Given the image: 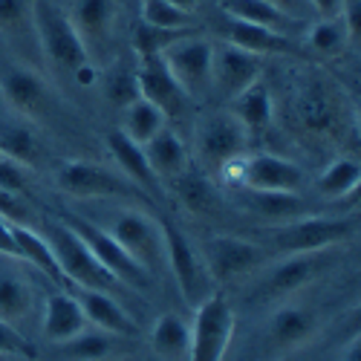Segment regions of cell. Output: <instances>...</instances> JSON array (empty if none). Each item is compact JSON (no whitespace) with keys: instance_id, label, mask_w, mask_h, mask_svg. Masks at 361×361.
Segmentation results:
<instances>
[{"instance_id":"cell-1","label":"cell","mask_w":361,"mask_h":361,"mask_svg":"<svg viewBox=\"0 0 361 361\" xmlns=\"http://www.w3.org/2000/svg\"><path fill=\"white\" fill-rule=\"evenodd\" d=\"M32 26H35V44L41 47L47 64L55 73L70 75L78 84L96 81L99 70L90 64L84 44L61 6H55L52 0H32Z\"/></svg>"},{"instance_id":"cell-2","label":"cell","mask_w":361,"mask_h":361,"mask_svg":"<svg viewBox=\"0 0 361 361\" xmlns=\"http://www.w3.org/2000/svg\"><path fill=\"white\" fill-rule=\"evenodd\" d=\"M44 237L55 252V260L61 266V272L67 275L70 286L78 289H99V292H113L122 286L107 269L96 260V255L84 246V240L64 223V220H52L44 226Z\"/></svg>"},{"instance_id":"cell-3","label":"cell","mask_w":361,"mask_h":361,"mask_svg":"<svg viewBox=\"0 0 361 361\" xmlns=\"http://www.w3.org/2000/svg\"><path fill=\"white\" fill-rule=\"evenodd\" d=\"M188 361H223L234 336V310L217 289L194 307Z\"/></svg>"},{"instance_id":"cell-4","label":"cell","mask_w":361,"mask_h":361,"mask_svg":"<svg viewBox=\"0 0 361 361\" xmlns=\"http://www.w3.org/2000/svg\"><path fill=\"white\" fill-rule=\"evenodd\" d=\"M159 226H162V240H165V266L173 272V281H176V289L183 295V300L194 310L214 292V281L208 275L205 260L194 249L191 240L168 220Z\"/></svg>"},{"instance_id":"cell-5","label":"cell","mask_w":361,"mask_h":361,"mask_svg":"<svg viewBox=\"0 0 361 361\" xmlns=\"http://www.w3.org/2000/svg\"><path fill=\"white\" fill-rule=\"evenodd\" d=\"M104 231L145 269L150 278L165 266L162 226L157 220H150L147 214L136 212V208H122V212H116L110 217V226Z\"/></svg>"},{"instance_id":"cell-6","label":"cell","mask_w":361,"mask_h":361,"mask_svg":"<svg viewBox=\"0 0 361 361\" xmlns=\"http://www.w3.org/2000/svg\"><path fill=\"white\" fill-rule=\"evenodd\" d=\"M355 237V220L344 217H298L275 228V249L283 255H310L336 249Z\"/></svg>"},{"instance_id":"cell-7","label":"cell","mask_w":361,"mask_h":361,"mask_svg":"<svg viewBox=\"0 0 361 361\" xmlns=\"http://www.w3.org/2000/svg\"><path fill=\"white\" fill-rule=\"evenodd\" d=\"M55 183L64 194L75 200H125V197H139L136 185L122 173H113L104 165L96 162H81L70 159L58 168Z\"/></svg>"},{"instance_id":"cell-8","label":"cell","mask_w":361,"mask_h":361,"mask_svg":"<svg viewBox=\"0 0 361 361\" xmlns=\"http://www.w3.org/2000/svg\"><path fill=\"white\" fill-rule=\"evenodd\" d=\"M223 176L228 183L249 191H295L298 194L300 185H304V171L295 162L275 154H255L243 162L237 157L223 168Z\"/></svg>"},{"instance_id":"cell-9","label":"cell","mask_w":361,"mask_h":361,"mask_svg":"<svg viewBox=\"0 0 361 361\" xmlns=\"http://www.w3.org/2000/svg\"><path fill=\"white\" fill-rule=\"evenodd\" d=\"M64 223L84 240V246L96 255V260H99L122 286L139 289V292H145V289L150 286V275L145 272V269H142L122 246L116 243V240H113L102 226H96L93 220H84V217H67Z\"/></svg>"},{"instance_id":"cell-10","label":"cell","mask_w":361,"mask_h":361,"mask_svg":"<svg viewBox=\"0 0 361 361\" xmlns=\"http://www.w3.org/2000/svg\"><path fill=\"white\" fill-rule=\"evenodd\" d=\"M202 260L214 283H231L266 263V249L234 234H214L202 243Z\"/></svg>"},{"instance_id":"cell-11","label":"cell","mask_w":361,"mask_h":361,"mask_svg":"<svg viewBox=\"0 0 361 361\" xmlns=\"http://www.w3.org/2000/svg\"><path fill=\"white\" fill-rule=\"evenodd\" d=\"M249 145V130L237 122V118L223 110L200 118L197 125V154L205 171H223L228 162L243 157Z\"/></svg>"},{"instance_id":"cell-12","label":"cell","mask_w":361,"mask_h":361,"mask_svg":"<svg viewBox=\"0 0 361 361\" xmlns=\"http://www.w3.org/2000/svg\"><path fill=\"white\" fill-rule=\"evenodd\" d=\"M212 55H214L212 41L188 35L183 41H176L173 47H168L159 58L171 70V75L179 81V87L188 93V99L197 102L205 93H212Z\"/></svg>"},{"instance_id":"cell-13","label":"cell","mask_w":361,"mask_h":361,"mask_svg":"<svg viewBox=\"0 0 361 361\" xmlns=\"http://www.w3.org/2000/svg\"><path fill=\"white\" fill-rule=\"evenodd\" d=\"M116 15H118L116 0H73V6L67 9V18L84 44L90 64L96 70H102L107 61V47L113 44Z\"/></svg>"},{"instance_id":"cell-14","label":"cell","mask_w":361,"mask_h":361,"mask_svg":"<svg viewBox=\"0 0 361 361\" xmlns=\"http://www.w3.org/2000/svg\"><path fill=\"white\" fill-rule=\"evenodd\" d=\"M136 84H139V96L147 99L150 104H157L165 118H183L191 113V99L179 81L171 75L162 58H139L136 64Z\"/></svg>"},{"instance_id":"cell-15","label":"cell","mask_w":361,"mask_h":361,"mask_svg":"<svg viewBox=\"0 0 361 361\" xmlns=\"http://www.w3.org/2000/svg\"><path fill=\"white\" fill-rule=\"evenodd\" d=\"M263 73V58L252 55L246 49H237L231 44L214 47L212 55V90L220 93L223 102H231L237 93L260 81Z\"/></svg>"},{"instance_id":"cell-16","label":"cell","mask_w":361,"mask_h":361,"mask_svg":"<svg viewBox=\"0 0 361 361\" xmlns=\"http://www.w3.org/2000/svg\"><path fill=\"white\" fill-rule=\"evenodd\" d=\"M0 96L15 113L26 118H47L55 102L49 84L35 70L20 64L4 70V75H0Z\"/></svg>"},{"instance_id":"cell-17","label":"cell","mask_w":361,"mask_h":361,"mask_svg":"<svg viewBox=\"0 0 361 361\" xmlns=\"http://www.w3.org/2000/svg\"><path fill=\"white\" fill-rule=\"evenodd\" d=\"M333 266V252H310V255H289L281 266H275V272L269 275V281L263 283V295L266 298H283L292 292H300L304 286H310L321 272Z\"/></svg>"},{"instance_id":"cell-18","label":"cell","mask_w":361,"mask_h":361,"mask_svg":"<svg viewBox=\"0 0 361 361\" xmlns=\"http://www.w3.org/2000/svg\"><path fill=\"white\" fill-rule=\"evenodd\" d=\"M78 304L87 315V321L104 329L110 336H118V338H130L136 336L139 329L133 324V318L125 312V307L118 304V298L113 292H99V289H78Z\"/></svg>"},{"instance_id":"cell-19","label":"cell","mask_w":361,"mask_h":361,"mask_svg":"<svg viewBox=\"0 0 361 361\" xmlns=\"http://www.w3.org/2000/svg\"><path fill=\"white\" fill-rule=\"evenodd\" d=\"M44 338L49 344H61L75 338L78 333L87 329V315L78 304V298L70 292H55L47 298L44 304V318H41Z\"/></svg>"},{"instance_id":"cell-20","label":"cell","mask_w":361,"mask_h":361,"mask_svg":"<svg viewBox=\"0 0 361 361\" xmlns=\"http://www.w3.org/2000/svg\"><path fill=\"white\" fill-rule=\"evenodd\" d=\"M226 38L231 47L237 49H246L252 55H298V44L292 35H281L275 29H266V26H255V23H243V20H234L226 18Z\"/></svg>"},{"instance_id":"cell-21","label":"cell","mask_w":361,"mask_h":361,"mask_svg":"<svg viewBox=\"0 0 361 361\" xmlns=\"http://www.w3.org/2000/svg\"><path fill=\"white\" fill-rule=\"evenodd\" d=\"M142 147H145L147 165H150V171L157 173L159 183H173V179L179 173H185L188 165H191L185 142L179 139V133L173 128H168V125L154 139H147Z\"/></svg>"},{"instance_id":"cell-22","label":"cell","mask_w":361,"mask_h":361,"mask_svg":"<svg viewBox=\"0 0 361 361\" xmlns=\"http://www.w3.org/2000/svg\"><path fill=\"white\" fill-rule=\"evenodd\" d=\"M35 307V289L26 275L12 263V257L0 255V318L12 324L23 321Z\"/></svg>"},{"instance_id":"cell-23","label":"cell","mask_w":361,"mask_h":361,"mask_svg":"<svg viewBox=\"0 0 361 361\" xmlns=\"http://www.w3.org/2000/svg\"><path fill=\"white\" fill-rule=\"evenodd\" d=\"M107 150H110V157H113L116 168L122 171V176H125V179H130V183H133L136 188L150 191V188H157V185H159L157 173L150 171V165H147L145 147H142V145H136L133 139H128V136H125L122 130H118V128L107 133Z\"/></svg>"},{"instance_id":"cell-24","label":"cell","mask_w":361,"mask_h":361,"mask_svg":"<svg viewBox=\"0 0 361 361\" xmlns=\"http://www.w3.org/2000/svg\"><path fill=\"white\" fill-rule=\"evenodd\" d=\"M240 202H243L249 212H255L263 220L272 223H289L307 214V202L300 200V194L295 191H240Z\"/></svg>"},{"instance_id":"cell-25","label":"cell","mask_w":361,"mask_h":361,"mask_svg":"<svg viewBox=\"0 0 361 361\" xmlns=\"http://www.w3.org/2000/svg\"><path fill=\"white\" fill-rule=\"evenodd\" d=\"M191 326L176 312H162L150 329V350L162 361H188Z\"/></svg>"},{"instance_id":"cell-26","label":"cell","mask_w":361,"mask_h":361,"mask_svg":"<svg viewBox=\"0 0 361 361\" xmlns=\"http://www.w3.org/2000/svg\"><path fill=\"white\" fill-rule=\"evenodd\" d=\"M15 246H18V260H26L29 266H35L41 275H47L55 286H70L67 275L61 272V266L55 260L52 246L47 243V237L38 234V228L15 226Z\"/></svg>"},{"instance_id":"cell-27","label":"cell","mask_w":361,"mask_h":361,"mask_svg":"<svg viewBox=\"0 0 361 361\" xmlns=\"http://www.w3.org/2000/svg\"><path fill=\"white\" fill-rule=\"evenodd\" d=\"M220 9L226 12V18L243 20V23H255V26H266V29H275V32H281V35L300 32V29H304V23L286 18L272 4H266V0H220Z\"/></svg>"},{"instance_id":"cell-28","label":"cell","mask_w":361,"mask_h":361,"mask_svg":"<svg viewBox=\"0 0 361 361\" xmlns=\"http://www.w3.org/2000/svg\"><path fill=\"white\" fill-rule=\"evenodd\" d=\"M228 104V113L237 118L240 125H243L249 133H260L272 125V116H275V107H272V96H269V90L255 81L252 87H246L243 93H237Z\"/></svg>"},{"instance_id":"cell-29","label":"cell","mask_w":361,"mask_h":361,"mask_svg":"<svg viewBox=\"0 0 361 361\" xmlns=\"http://www.w3.org/2000/svg\"><path fill=\"white\" fill-rule=\"evenodd\" d=\"M315 315L304 307H283L272 315V321H269V341L278 344V347H298L304 344L312 333H315Z\"/></svg>"},{"instance_id":"cell-30","label":"cell","mask_w":361,"mask_h":361,"mask_svg":"<svg viewBox=\"0 0 361 361\" xmlns=\"http://www.w3.org/2000/svg\"><path fill=\"white\" fill-rule=\"evenodd\" d=\"M168 125V118L165 113L157 107V104H150L147 99H133L128 107H122V130L128 139H133L136 145H145L147 139H154L162 128Z\"/></svg>"},{"instance_id":"cell-31","label":"cell","mask_w":361,"mask_h":361,"mask_svg":"<svg viewBox=\"0 0 361 361\" xmlns=\"http://www.w3.org/2000/svg\"><path fill=\"white\" fill-rule=\"evenodd\" d=\"M173 185H176V197L183 200V205L194 214H208V212H214V208L220 205L217 188H214L212 179H208V173H202V171H197L191 165H188L185 173H179L173 179Z\"/></svg>"},{"instance_id":"cell-32","label":"cell","mask_w":361,"mask_h":361,"mask_svg":"<svg viewBox=\"0 0 361 361\" xmlns=\"http://www.w3.org/2000/svg\"><path fill=\"white\" fill-rule=\"evenodd\" d=\"M295 110H298L300 125H304L307 130H312V133H324V130L333 128V122H336L333 99L326 96V90L318 81H312V84H307L304 90H300Z\"/></svg>"},{"instance_id":"cell-33","label":"cell","mask_w":361,"mask_h":361,"mask_svg":"<svg viewBox=\"0 0 361 361\" xmlns=\"http://www.w3.org/2000/svg\"><path fill=\"white\" fill-rule=\"evenodd\" d=\"M0 157L18 162L20 168H32L44 157V147L35 130H29L26 125H4L0 128Z\"/></svg>"},{"instance_id":"cell-34","label":"cell","mask_w":361,"mask_h":361,"mask_svg":"<svg viewBox=\"0 0 361 361\" xmlns=\"http://www.w3.org/2000/svg\"><path fill=\"white\" fill-rule=\"evenodd\" d=\"M116 344H118V336H110V333H78L75 338L70 341H61L55 350L58 358H67V361H104L107 355L116 353Z\"/></svg>"},{"instance_id":"cell-35","label":"cell","mask_w":361,"mask_h":361,"mask_svg":"<svg viewBox=\"0 0 361 361\" xmlns=\"http://www.w3.org/2000/svg\"><path fill=\"white\" fill-rule=\"evenodd\" d=\"M350 29L341 18H315L307 26V44L324 55V58H336L344 52V47L350 44Z\"/></svg>"},{"instance_id":"cell-36","label":"cell","mask_w":361,"mask_h":361,"mask_svg":"<svg viewBox=\"0 0 361 361\" xmlns=\"http://www.w3.org/2000/svg\"><path fill=\"white\" fill-rule=\"evenodd\" d=\"M188 35H197V29H165V26H150V23H136L133 26V52L136 58H159L168 47L183 41Z\"/></svg>"},{"instance_id":"cell-37","label":"cell","mask_w":361,"mask_h":361,"mask_svg":"<svg viewBox=\"0 0 361 361\" xmlns=\"http://www.w3.org/2000/svg\"><path fill=\"white\" fill-rule=\"evenodd\" d=\"M361 183V168L355 159H336L329 162V168L318 176V194L324 200H344L347 194H353Z\"/></svg>"},{"instance_id":"cell-38","label":"cell","mask_w":361,"mask_h":361,"mask_svg":"<svg viewBox=\"0 0 361 361\" xmlns=\"http://www.w3.org/2000/svg\"><path fill=\"white\" fill-rule=\"evenodd\" d=\"M0 32L6 38H35L32 0H0Z\"/></svg>"},{"instance_id":"cell-39","label":"cell","mask_w":361,"mask_h":361,"mask_svg":"<svg viewBox=\"0 0 361 361\" xmlns=\"http://www.w3.org/2000/svg\"><path fill=\"white\" fill-rule=\"evenodd\" d=\"M139 15L142 23L150 26H165V29H194L191 12L179 9L168 0H139Z\"/></svg>"},{"instance_id":"cell-40","label":"cell","mask_w":361,"mask_h":361,"mask_svg":"<svg viewBox=\"0 0 361 361\" xmlns=\"http://www.w3.org/2000/svg\"><path fill=\"white\" fill-rule=\"evenodd\" d=\"M104 96L116 107H128L133 99H139V84H136V67L113 64L104 75Z\"/></svg>"},{"instance_id":"cell-41","label":"cell","mask_w":361,"mask_h":361,"mask_svg":"<svg viewBox=\"0 0 361 361\" xmlns=\"http://www.w3.org/2000/svg\"><path fill=\"white\" fill-rule=\"evenodd\" d=\"M0 217L12 226L35 228V214H32V208H29V202L23 200V194L6 191V188H0Z\"/></svg>"},{"instance_id":"cell-42","label":"cell","mask_w":361,"mask_h":361,"mask_svg":"<svg viewBox=\"0 0 361 361\" xmlns=\"http://www.w3.org/2000/svg\"><path fill=\"white\" fill-rule=\"evenodd\" d=\"M0 355H20V358H35V350L23 338V333L6 318H0Z\"/></svg>"},{"instance_id":"cell-43","label":"cell","mask_w":361,"mask_h":361,"mask_svg":"<svg viewBox=\"0 0 361 361\" xmlns=\"http://www.w3.org/2000/svg\"><path fill=\"white\" fill-rule=\"evenodd\" d=\"M266 4H272L278 12H283L286 18L298 20V23H304V26H310V23L318 18L310 0H266Z\"/></svg>"},{"instance_id":"cell-44","label":"cell","mask_w":361,"mask_h":361,"mask_svg":"<svg viewBox=\"0 0 361 361\" xmlns=\"http://www.w3.org/2000/svg\"><path fill=\"white\" fill-rule=\"evenodd\" d=\"M0 188L23 194L26 191V168H20L18 162L0 157Z\"/></svg>"},{"instance_id":"cell-45","label":"cell","mask_w":361,"mask_h":361,"mask_svg":"<svg viewBox=\"0 0 361 361\" xmlns=\"http://www.w3.org/2000/svg\"><path fill=\"white\" fill-rule=\"evenodd\" d=\"M0 255H4V257H12V260H18L15 226H12V223H6L4 217H0Z\"/></svg>"},{"instance_id":"cell-46","label":"cell","mask_w":361,"mask_h":361,"mask_svg":"<svg viewBox=\"0 0 361 361\" xmlns=\"http://www.w3.org/2000/svg\"><path fill=\"white\" fill-rule=\"evenodd\" d=\"M318 18H341V4L344 0H310Z\"/></svg>"},{"instance_id":"cell-47","label":"cell","mask_w":361,"mask_h":361,"mask_svg":"<svg viewBox=\"0 0 361 361\" xmlns=\"http://www.w3.org/2000/svg\"><path fill=\"white\" fill-rule=\"evenodd\" d=\"M168 4H173V6H179V9H185V12H194L202 0H168Z\"/></svg>"},{"instance_id":"cell-48","label":"cell","mask_w":361,"mask_h":361,"mask_svg":"<svg viewBox=\"0 0 361 361\" xmlns=\"http://www.w3.org/2000/svg\"><path fill=\"white\" fill-rule=\"evenodd\" d=\"M347 361H361V347H358V338H353V344L347 347Z\"/></svg>"}]
</instances>
